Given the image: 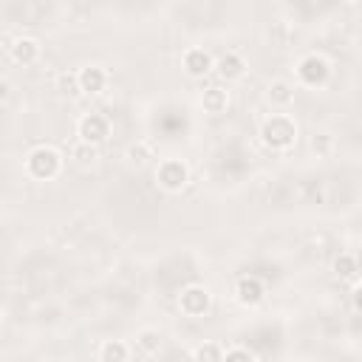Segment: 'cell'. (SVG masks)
Returning a JSON list of instances; mask_svg holds the SVG:
<instances>
[{"label":"cell","instance_id":"obj_1","mask_svg":"<svg viewBox=\"0 0 362 362\" xmlns=\"http://www.w3.org/2000/svg\"><path fill=\"white\" fill-rule=\"evenodd\" d=\"M260 136H263V141L269 144V147H288L291 141H294V136H297V127H294V122L288 119V116H272V119H266L263 122V127H260Z\"/></svg>","mask_w":362,"mask_h":362},{"label":"cell","instance_id":"obj_2","mask_svg":"<svg viewBox=\"0 0 362 362\" xmlns=\"http://www.w3.org/2000/svg\"><path fill=\"white\" fill-rule=\"evenodd\" d=\"M25 167H28V173H31L34 178L48 181V178H54V175L59 173V156H57V150H51V147H37V150H31Z\"/></svg>","mask_w":362,"mask_h":362},{"label":"cell","instance_id":"obj_3","mask_svg":"<svg viewBox=\"0 0 362 362\" xmlns=\"http://www.w3.org/2000/svg\"><path fill=\"white\" fill-rule=\"evenodd\" d=\"M156 178L164 189H181L187 184V167L178 158H164L156 170Z\"/></svg>","mask_w":362,"mask_h":362},{"label":"cell","instance_id":"obj_4","mask_svg":"<svg viewBox=\"0 0 362 362\" xmlns=\"http://www.w3.org/2000/svg\"><path fill=\"white\" fill-rule=\"evenodd\" d=\"M178 308H181L187 317H201V314H206V308H209V291L201 288V286L184 288L181 297H178Z\"/></svg>","mask_w":362,"mask_h":362},{"label":"cell","instance_id":"obj_5","mask_svg":"<svg viewBox=\"0 0 362 362\" xmlns=\"http://www.w3.org/2000/svg\"><path fill=\"white\" fill-rule=\"evenodd\" d=\"M297 76H300L305 85L317 88V85H322V82L328 79V62H325L322 57L311 54V57H305V59L300 62V68H297Z\"/></svg>","mask_w":362,"mask_h":362},{"label":"cell","instance_id":"obj_6","mask_svg":"<svg viewBox=\"0 0 362 362\" xmlns=\"http://www.w3.org/2000/svg\"><path fill=\"white\" fill-rule=\"evenodd\" d=\"M79 139L88 141V144H99L107 139V119L99 116V113H88L82 122H79Z\"/></svg>","mask_w":362,"mask_h":362},{"label":"cell","instance_id":"obj_7","mask_svg":"<svg viewBox=\"0 0 362 362\" xmlns=\"http://www.w3.org/2000/svg\"><path fill=\"white\" fill-rule=\"evenodd\" d=\"M76 76H79V90L82 93H99L105 88V82H107V76H105V71L99 65H88Z\"/></svg>","mask_w":362,"mask_h":362},{"label":"cell","instance_id":"obj_8","mask_svg":"<svg viewBox=\"0 0 362 362\" xmlns=\"http://www.w3.org/2000/svg\"><path fill=\"white\" fill-rule=\"evenodd\" d=\"M184 68H187L189 76H204L212 68V59H209V54L204 48H189L184 54Z\"/></svg>","mask_w":362,"mask_h":362},{"label":"cell","instance_id":"obj_9","mask_svg":"<svg viewBox=\"0 0 362 362\" xmlns=\"http://www.w3.org/2000/svg\"><path fill=\"white\" fill-rule=\"evenodd\" d=\"M238 300H240L243 305H255V303H260V300H263V286H260V280H255V277H243V280L238 283Z\"/></svg>","mask_w":362,"mask_h":362},{"label":"cell","instance_id":"obj_10","mask_svg":"<svg viewBox=\"0 0 362 362\" xmlns=\"http://www.w3.org/2000/svg\"><path fill=\"white\" fill-rule=\"evenodd\" d=\"M243 59L238 57V54H223L218 62H215V71H218V76H223V79H238L240 74H243Z\"/></svg>","mask_w":362,"mask_h":362},{"label":"cell","instance_id":"obj_11","mask_svg":"<svg viewBox=\"0 0 362 362\" xmlns=\"http://www.w3.org/2000/svg\"><path fill=\"white\" fill-rule=\"evenodd\" d=\"M201 105H204L206 113H223L226 105H229V96H226V90H221V88H209V90H204Z\"/></svg>","mask_w":362,"mask_h":362},{"label":"cell","instance_id":"obj_12","mask_svg":"<svg viewBox=\"0 0 362 362\" xmlns=\"http://www.w3.org/2000/svg\"><path fill=\"white\" fill-rule=\"evenodd\" d=\"M37 54H40V48H37L34 40H17V42L11 45V57H14V62H20V65H31V62L37 59Z\"/></svg>","mask_w":362,"mask_h":362},{"label":"cell","instance_id":"obj_13","mask_svg":"<svg viewBox=\"0 0 362 362\" xmlns=\"http://www.w3.org/2000/svg\"><path fill=\"white\" fill-rule=\"evenodd\" d=\"M269 99H272L274 105H288V102L294 99V88H291L288 82L277 79V82L269 85Z\"/></svg>","mask_w":362,"mask_h":362},{"label":"cell","instance_id":"obj_14","mask_svg":"<svg viewBox=\"0 0 362 362\" xmlns=\"http://www.w3.org/2000/svg\"><path fill=\"white\" fill-rule=\"evenodd\" d=\"M127 354H130V351H127L122 342H107V345H102V351H99V356H102L105 362H124Z\"/></svg>","mask_w":362,"mask_h":362},{"label":"cell","instance_id":"obj_15","mask_svg":"<svg viewBox=\"0 0 362 362\" xmlns=\"http://www.w3.org/2000/svg\"><path fill=\"white\" fill-rule=\"evenodd\" d=\"M334 272H337L339 277H354V274H356V260H354L351 255H342V257H337Z\"/></svg>","mask_w":362,"mask_h":362},{"label":"cell","instance_id":"obj_16","mask_svg":"<svg viewBox=\"0 0 362 362\" xmlns=\"http://www.w3.org/2000/svg\"><path fill=\"white\" fill-rule=\"evenodd\" d=\"M59 90H62V93H79V76L62 74V76H59Z\"/></svg>","mask_w":362,"mask_h":362},{"label":"cell","instance_id":"obj_17","mask_svg":"<svg viewBox=\"0 0 362 362\" xmlns=\"http://www.w3.org/2000/svg\"><path fill=\"white\" fill-rule=\"evenodd\" d=\"M192 356H195V359H223V351L215 348V345H201Z\"/></svg>","mask_w":362,"mask_h":362},{"label":"cell","instance_id":"obj_18","mask_svg":"<svg viewBox=\"0 0 362 362\" xmlns=\"http://www.w3.org/2000/svg\"><path fill=\"white\" fill-rule=\"evenodd\" d=\"M74 156H76L79 161H93V158H96V150H93V144L82 141V147H76V150H74Z\"/></svg>","mask_w":362,"mask_h":362},{"label":"cell","instance_id":"obj_19","mask_svg":"<svg viewBox=\"0 0 362 362\" xmlns=\"http://www.w3.org/2000/svg\"><path fill=\"white\" fill-rule=\"evenodd\" d=\"M139 345H141L147 354H153V351L158 348V337H156V334H150V331H144V334H141V339H139Z\"/></svg>","mask_w":362,"mask_h":362},{"label":"cell","instance_id":"obj_20","mask_svg":"<svg viewBox=\"0 0 362 362\" xmlns=\"http://www.w3.org/2000/svg\"><path fill=\"white\" fill-rule=\"evenodd\" d=\"M255 354L249 348H232V351H223V359H252Z\"/></svg>","mask_w":362,"mask_h":362},{"label":"cell","instance_id":"obj_21","mask_svg":"<svg viewBox=\"0 0 362 362\" xmlns=\"http://www.w3.org/2000/svg\"><path fill=\"white\" fill-rule=\"evenodd\" d=\"M354 305L362 311V286H356V288H354Z\"/></svg>","mask_w":362,"mask_h":362}]
</instances>
